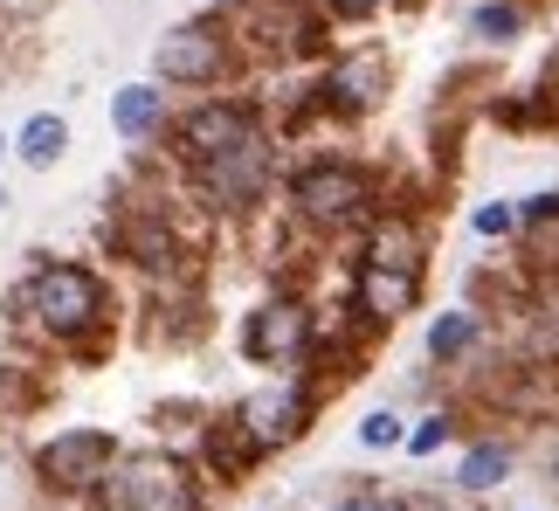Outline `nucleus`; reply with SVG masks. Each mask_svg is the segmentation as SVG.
<instances>
[{
  "label": "nucleus",
  "instance_id": "f257e3e1",
  "mask_svg": "<svg viewBox=\"0 0 559 511\" xmlns=\"http://www.w3.org/2000/svg\"><path fill=\"white\" fill-rule=\"evenodd\" d=\"M8 332L41 359L70 367H104L124 338V297L111 270L91 255H35L8 290Z\"/></svg>",
  "mask_w": 559,
  "mask_h": 511
},
{
  "label": "nucleus",
  "instance_id": "f03ea898",
  "mask_svg": "<svg viewBox=\"0 0 559 511\" xmlns=\"http://www.w3.org/2000/svg\"><path fill=\"white\" fill-rule=\"evenodd\" d=\"M380 207H386V159L338 153V145L297 153L284 166V187H276V215L318 249H346Z\"/></svg>",
  "mask_w": 559,
  "mask_h": 511
},
{
  "label": "nucleus",
  "instance_id": "7ed1b4c3",
  "mask_svg": "<svg viewBox=\"0 0 559 511\" xmlns=\"http://www.w3.org/2000/svg\"><path fill=\"white\" fill-rule=\"evenodd\" d=\"M153 83H166L174 97H207V91H249L255 70H249L242 41H235V28H228V14L201 8V14L174 21V28H159Z\"/></svg>",
  "mask_w": 559,
  "mask_h": 511
},
{
  "label": "nucleus",
  "instance_id": "20e7f679",
  "mask_svg": "<svg viewBox=\"0 0 559 511\" xmlns=\"http://www.w3.org/2000/svg\"><path fill=\"white\" fill-rule=\"evenodd\" d=\"M318 297L311 284H263L249 297L242 325H235V353H242V367H255L263 380L276 373H305L311 359V338H318Z\"/></svg>",
  "mask_w": 559,
  "mask_h": 511
},
{
  "label": "nucleus",
  "instance_id": "39448f33",
  "mask_svg": "<svg viewBox=\"0 0 559 511\" xmlns=\"http://www.w3.org/2000/svg\"><path fill=\"white\" fill-rule=\"evenodd\" d=\"M104 511H214V491L180 442H124L104 477Z\"/></svg>",
  "mask_w": 559,
  "mask_h": 511
},
{
  "label": "nucleus",
  "instance_id": "423d86ee",
  "mask_svg": "<svg viewBox=\"0 0 559 511\" xmlns=\"http://www.w3.org/2000/svg\"><path fill=\"white\" fill-rule=\"evenodd\" d=\"M118 456H124L118 429H104V421H62V429H49L28 450V477L56 504H91V498H104V477H111Z\"/></svg>",
  "mask_w": 559,
  "mask_h": 511
},
{
  "label": "nucleus",
  "instance_id": "0eeeda50",
  "mask_svg": "<svg viewBox=\"0 0 559 511\" xmlns=\"http://www.w3.org/2000/svg\"><path fill=\"white\" fill-rule=\"evenodd\" d=\"M263 118V97L255 91H207V97H180L174 104V124H166V139L153 145V159H166L174 174H187V166H201L214 153H228L235 139H249Z\"/></svg>",
  "mask_w": 559,
  "mask_h": 511
},
{
  "label": "nucleus",
  "instance_id": "6e6552de",
  "mask_svg": "<svg viewBox=\"0 0 559 511\" xmlns=\"http://www.w3.org/2000/svg\"><path fill=\"white\" fill-rule=\"evenodd\" d=\"M311 76H318V111H325V124H367L394 97V49L386 41H353V49H332Z\"/></svg>",
  "mask_w": 559,
  "mask_h": 511
},
{
  "label": "nucleus",
  "instance_id": "1a4fd4ad",
  "mask_svg": "<svg viewBox=\"0 0 559 511\" xmlns=\"http://www.w3.org/2000/svg\"><path fill=\"white\" fill-rule=\"evenodd\" d=\"M235 415L249 421V436L263 442L270 456H284V450H297V442L318 429L325 394H318V380H305V373H276V380H263V388H249L242 401H235Z\"/></svg>",
  "mask_w": 559,
  "mask_h": 511
},
{
  "label": "nucleus",
  "instance_id": "9d476101",
  "mask_svg": "<svg viewBox=\"0 0 559 511\" xmlns=\"http://www.w3.org/2000/svg\"><path fill=\"white\" fill-rule=\"evenodd\" d=\"M180 450L193 456V471L207 477V491H242V484H255L263 463H270V450L249 436V421L235 415V401H228V408H207Z\"/></svg>",
  "mask_w": 559,
  "mask_h": 511
},
{
  "label": "nucleus",
  "instance_id": "9b49d317",
  "mask_svg": "<svg viewBox=\"0 0 559 511\" xmlns=\"http://www.w3.org/2000/svg\"><path fill=\"white\" fill-rule=\"evenodd\" d=\"M421 297H428V276L415 270H380V263H359V255H346V270H338V305L353 318H367L380 338L407 325L421 311Z\"/></svg>",
  "mask_w": 559,
  "mask_h": 511
},
{
  "label": "nucleus",
  "instance_id": "f8f14e48",
  "mask_svg": "<svg viewBox=\"0 0 559 511\" xmlns=\"http://www.w3.org/2000/svg\"><path fill=\"white\" fill-rule=\"evenodd\" d=\"M346 255L380 270H415L428 276V255H436V236H428V201H386L380 215L346 242Z\"/></svg>",
  "mask_w": 559,
  "mask_h": 511
},
{
  "label": "nucleus",
  "instance_id": "ddd939ff",
  "mask_svg": "<svg viewBox=\"0 0 559 511\" xmlns=\"http://www.w3.org/2000/svg\"><path fill=\"white\" fill-rule=\"evenodd\" d=\"M490 346H498V325H490L477 305H442L421 325V359H428V373H436V380L477 373V359H490Z\"/></svg>",
  "mask_w": 559,
  "mask_h": 511
},
{
  "label": "nucleus",
  "instance_id": "4468645a",
  "mask_svg": "<svg viewBox=\"0 0 559 511\" xmlns=\"http://www.w3.org/2000/svg\"><path fill=\"white\" fill-rule=\"evenodd\" d=\"M166 124H174V91L153 76H132L111 91V132L124 153H153V145L166 139Z\"/></svg>",
  "mask_w": 559,
  "mask_h": 511
},
{
  "label": "nucleus",
  "instance_id": "2eb2a0df",
  "mask_svg": "<svg viewBox=\"0 0 559 511\" xmlns=\"http://www.w3.org/2000/svg\"><path fill=\"white\" fill-rule=\"evenodd\" d=\"M511 471H519V436L484 429V436H469L463 456H456V491L463 498H490L498 484H511Z\"/></svg>",
  "mask_w": 559,
  "mask_h": 511
},
{
  "label": "nucleus",
  "instance_id": "dca6fc26",
  "mask_svg": "<svg viewBox=\"0 0 559 511\" xmlns=\"http://www.w3.org/2000/svg\"><path fill=\"white\" fill-rule=\"evenodd\" d=\"M41 408H49V359L8 353L0 359V421H35Z\"/></svg>",
  "mask_w": 559,
  "mask_h": 511
},
{
  "label": "nucleus",
  "instance_id": "f3484780",
  "mask_svg": "<svg viewBox=\"0 0 559 511\" xmlns=\"http://www.w3.org/2000/svg\"><path fill=\"white\" fill-rule=\"evenodd\" d=\"M70 118L62 111H28L14 124V166L21 174H56L62 159H70Z\"/></svg>",
  "mask_w": 559,
  "mask_h": 511
},
{
  "label": "nucleus",
  "instance_id": "a211bd4d",
  "mask_svg": "<svg viewBox=\"0 0 559 511\" xmlns=\"http://www.w3.org/2000/svg\"><path fill=\"white\" fill-rule=\"evenodd\" d=\"M532 0H469V14H463V28L477 49H519V41L532 35Z\"/></svg>",
  "mask_w": 559,
  "mask_h": 511
},
{
  "label": "nucleus",
  "instance_id": "6ab92c4d",
  "mask_svg": "<svg viewBox=\"0 0 559 511\" xmlns=\"http://www.w3.org/2000/svg\"><path fill=\"white\" fill-rule=\"evenodd\" d=\"M456 436H463V415L449 408V401H436V408H428L421 421H407V442H401V450L415 456V463H428V456H442Z\"/></svg>",
  "mask_w": 559,
  "mask_h": 511
},
{
  "label": "nucleus",
  "instance_id": "aec40b11",
  "mask_svg": "<svg viewBox=\"0 0 559 511\" xmlns=\"http://www.w3.org/2000/svg\"><path fill=\"white\" fill-rule=\"evenodd\" d=\"M353 436H359V450H367V456H386V450H401V442H407V415L401 408H367Z\"/></svg>",
  "mask_w": 559,
  "mask_h": 511
},
{
  "label": "nucleus",
  "instance_id": "412c9836",
  "mask_svg": "<svg viewBox=\"0 0 559 511\" xmlns=\"http://www.w3.org/2000/svg\"><path fill=\"white\" fill-rule=\"evenodd\" d=\"M469 236L477 242H519V207L511 201H477L469 207Z\"/></svg>",
  "mask_w": 559,
  "mask_h": 511
},
{
  "label": "nucleus",
  "instance_id": "4be33fe9",
  "mask_svg": "<svg viewBox=\"0 0 559 511\" xmlns=\"http://www.w3.org/2000/svg\"><path fill=\"white\" fill-rule=\"evenodd\" d=\"M394 0H318V14L332 21V28H367V21H380Z\"/></svg>",
  "mask_w": 559,
  "mask_h": 511
},
{
  "label": "nucleus",
  "instance_id": "5701e85b",
  "mask_svg": "<svg viewBox=\"0 0 559 511\" xmlns=\"http://www.w3.org/2000/svg\"><path fill=\"white\" fill-rule=\"evenodd\" d=\"M325 511H407L401 504V491H380V484H353L346 498H332Z\"/></svg>",
  "mask_w": 559,
  "mask_h": 511
},
{
  "label": "nucleus",
  "instance_id": "b1692460",
  "mask_svg": "<svg viewBox=\"0 0 559 511\" xmlns=\"http://www.w3.org/2000/svg\"><path fill=\"white\" fill-rule=\"evenodd\" d=\"M546 484H552V491H559V436L546 442Z\"/></svg>",
  "mask_w": 559,
  "mask_h": 511
},
{
  "label": "nucleus",
  "instance_id": "393cba45",
  "mask_svg": "<svg viewBox=\"0 0 559 511\" xmlns=\"http://www.w3.org/2000/svg\"><path fill=\"white\" fill-rule=\"evenodd\" d=\"M0 159H14V132H0Z\"/></svg>",
  "mask_w": 559,
  "mask_h": 511
},
{
  "label": "nucleus",
  "instance_id": "a878e982",
  "mask_svg": "<svg viewBox=\"0 0 559 511\" xmlns=\"http://www.w3.org/2000/svg\"><path fill=\"white\" fill-rule=\"evenodd\" d=\"M207 8H235V0H207Z\"/></svg>",
  "mask_w": 559,
  "mask_h": 511
}]
</instances>
